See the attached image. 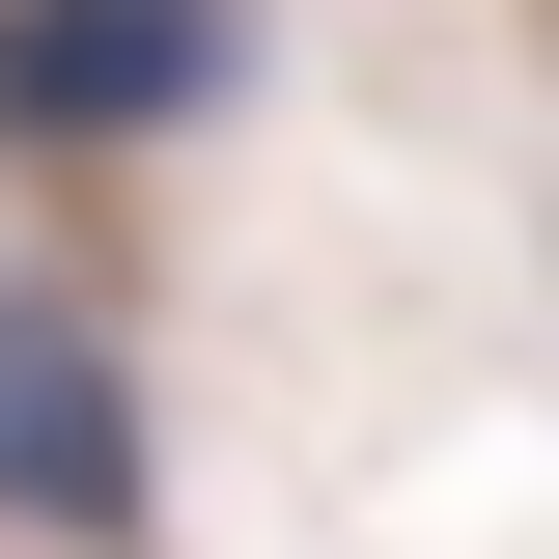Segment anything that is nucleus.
<instances>
[{
    "mask_svg": "<svg viewBox=\"0 0 559 559\" xmlns=\"http://www.w3.org/2000/svg\"><path fill=\"white\" fill-rule=\"evenodd\" d=\"M252 0H0V140H168Z\"/></svg>",
    "mask_w": 559,
    "mask_h": 559,
    "instance_id": "nucleus-1",
    "label": "nucleus"
},
{
    "mask_svg": "<svg viewBox=\"0 0 559 559\" xmlns=\"http://www.w3.org/2000/svg\"><path fill=\"white\" fill-rule=\"evenodd\" d=\"M0 503L28 532H112L140 503V392H112V336H84L57 280H0Z\"/></svg>",
    "mask_w": 559,
    "mask_h": 559,
    "instance_id": "nucleus-2",
    "label": "nucleus"
}]
</instances>
